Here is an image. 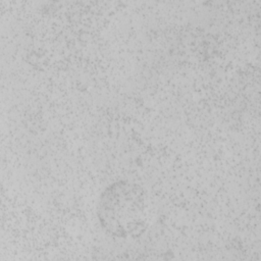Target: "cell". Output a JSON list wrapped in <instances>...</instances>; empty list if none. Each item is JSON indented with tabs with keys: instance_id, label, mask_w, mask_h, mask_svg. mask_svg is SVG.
Masks as SVG:
<instances>
[{
	"instance_id": "cell-1",
	"label": "cell",
	"mask_w": 261,
	"mask_h": 261,
	"mask_svg": "<svg viewBox=\"0 0 261 261\" xmlns=\"http://www.w3.org/2000/svg\"><path fill=\"white\" fill-rule=\"evenodd\" d=\"M147 194L139 184L120 179L100 194L97 217L103 230L113 238L140 237L147 227Z\"/></svg>"
}]
</instances>
